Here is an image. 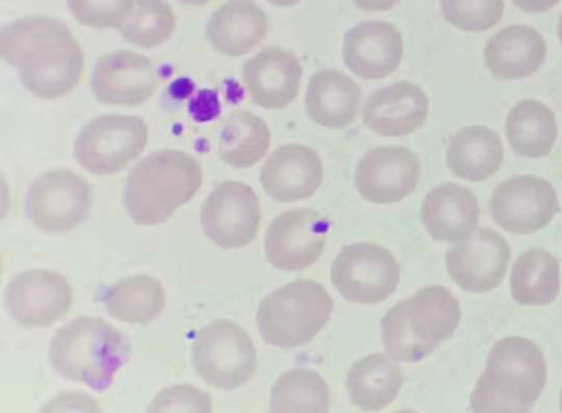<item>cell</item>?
I'll use <instances>...</instances> for the list:
<instances>
[{"instance_id":"1","label":"cell","mask_w":562,"mask_h":413,"mask_svg":"<svg viewBox=\"0 0 562 413\" xmlns=\"http://www.w3.org/2000/svg\"><path fill=\"white\" fill-rule=\"evenodd\" d=\"M0 55L18 68L22 85L43 100L67 96L83 77V51L72 32L54 18L9 23L0 34Z\"/></svg>"},{"instance_id":"2","label":"cell","mask_w":562,"mask_h":413,"mask_svg":"<svg viewBox=\"0 0 562 413\" xmlns=\"http://www.w3.org/2000/svg\"><path fill=\"white\" fill-rule=\"evenodd\" d=\"M544 354L533 341L509 336L491 348L471 394L473 413H529L547 385Z\"/></svg>"},{"instance_id":"3","label":"cell","mask_w":562,"mask_h":413,"mask_svg":"<svg viewBox=\"0 0 562 413\" xmlns=\"http://www.w3.org/2000/svg\"><path fill=\"white\" fill-rule=\"evenodd\" d=\"M49 357L53 369L64 379L103 392L131 360L132 344L121 330L101 318L81 316L57 330Z\"/></svg>"},{"instance_id":"4","label":"cell","mask_w":562,"mask_h":413,"mask_svg":"<svg viewBox=\"0 0 562 413\" xmlns=\"http://www.w3.org/2000/svg\"><path fill=\"white\" fill-rule=\"evenodd\" d=\"M202 184L201 163L190 153L158 150L138 162L128 174L124 206L136 226H158L189 204Z\"/></svg>"},{"instance_id":"5","label":"cell","mask_w":562,"mask_h":413,"mask_svg":"<svg viewBox=\"0 0 562 413\" xmlns=\"http://www.w3.org/2000/svg\"><path fill=\"white\" fill-rule=\"evenodd\" d=\"M460 300L447 288L431 286L397 302L381 321L385 352L395 362L418 363L449 340L461 322Z\"/></svg>"},{"instance_id":"6","label":"cell","mask_w":562,"mask_h":413,"mask_svg":"<svg viewBox=\"0 0 562 413\" xmlns=\"http://www.w3.org/2000/svg\"><path fill=\"white\" fill-rule=\"evenodd\" d=\"M334 300L321 283L296 279L261 301L257 328L266 344L291 349L308 344L330 322Z\"/></svg>"},{"instance_id":"7","label":"cell","mask_w":562,"mask_h":413,"mask_svg":"<svg viewBox=\"0 0 562 413\" xmlns=\"http://www.w3.org/2000/svg\"><path fill=\"white\" fill-rule=\"evenodd\" d=\"M195 372L221 391H233L251 380L257 351L239 324L218 320L199 330L193 346Z\"/></svg>"},{"instance_id":"8","label":"cell","mask_w":562,"mask_h":413,"mask_svg":"<svg viewBox=\"0 0 562 413\" xmlns=\"http://www.w3.org/2000/svg\"><path fill=\"white\" fill-rule=\"evenodd\" d=\"M148 127L135 115H103L81 129L75 158L92 174L111 175L125 170L145 150Z\"/></svg>"},{"instance_id":"9","label":"cell","mask_w":562,"mask_h":413,"mask_svg":"<svg viewBox=\"0 0 562 413\" xmlns=\"http://www.w3.org/2000/svg\"><path fill=\"white\" fill-rule=\"evenodd\" d=\"M400 280L401 266L395 256L376 243L344 246L331 266L334 287L351 303H380L391 297Z\"/></svg>"},{"instance_id":"10","label":"cell","mask_w":562,"mask_h":413,"mask_svg":"<svg viewBox=\"0 0 562 413\" xmlns=\"http://www.w3.org/2000/svg\"><path fill=\"white\" fill-rule=\"evenodd\" d=\"M91 205L92 191L83 176L68 170H54L32 183L26 214L38 229L64 233L89 218Z\"/></svg>"},{"instance_id":"11","label":"cell","mask_w":562,"mask_h":413,"mask_svg":"<svg viewBox=\"0 0 562 413\" xmlns=\"http://www.w3.org/2000/svg\"><path fill=\"white\" fill-rule=\"evenodd\" d=\"M262 209L254 188L241 182L220 183L204 200L203 231L222 250H240L260 230Z\"/></svg>"},{"instance_id":"12","label":"cell","mask_w":562,"mask_h":413,"mask_svg":"<svg viewBox=\"0 0 562 413\" xmlns=\"http://www.w3.org/2000/svg\"><path fill=\"white\" fill-rule=\"evenodd\" d=\"M488 207L497 226L514 234L542 230L561 210L553 185L535 175H518L501 183Z\"/></svg>"},{"instance_id":"13","label":"cell","mask_w":562,"mask_h":413,"mask_svg":"<svg viewBox=\"0 0 562 413\" xmlns=\"http://www.w3.org/2000/svg\"><path fill=\"white\" fill-rule=\"evenodd\" d=\"M331 221L313 209H292L278 216L265 238L269 264L280 271H301L319 261Z\"/></svg>"},{"instance_id":"14","label":"cell","mask_w":562,"mask_h":413,"mask_svg":"<svg viewBox=\"0 0 562 413\" xmlns=\"http://www.w3.org/2000/svg\"><path fill=\"white\" fill-rule=\"evenodd\" d=\"M13 320L27 328H46L72 309L74 290L65 277L49 269H31L11 280L4 295Z\"/></svg>"},{"instance_id":"15","label":"cell","mask_w":562,"mask_h":413,"mask_svg":"<svg viewBox=\"0 0 562 413\" xmlns=\"http://www.w3.org/2000/svg\"><path fill=\"white\" fill-rule=\"evenodd\" d=\"M510 256L509 244L502 234L480 228L450 248L447 253L448 273L464 291L485 294L496 289L505 279Z\"/></svg>"},{"instance_id":"16","label":"cell","mask_w":562,"mask_h":413,"mask_svg":"<svg viewBox=\"0 0 562 413\" xmlns=\"http://www.w3.org/2000/svg\"><path fill=\"white\" fill-rule=\"evenodd\" d=\"M420 161L415 152L401 146L369 150L356 171V186L361 197L374 205L402 203L419 183Z\"/></svg>"},{"instance_id":"17","label":"cell","mask_w":562,"mask_h":413,"mask_svg":"<svg viewBox=\"0 0 562 413\" xmlns=\"http://www.w3.org/2000/svg\"><path fill=\"white\" fill-rule=\"evenodd\" d=\"M159 85V74L149 58L116 50L100 58L91 78L93 96L109 105L136 107L148 101Z\"/></svg>"},{"instance_id":"18","label":"cell","mask_w":562,"mask_h":413,"mask_svg":"<svg viewBox=\"0 0 562 413\" xmlns=\"http://www.w3.org/2000/svg\"><path fill=\"white\" fill-rule=\"evenodd\" d=\"M342 56L350 72L360 79H384L403 62V35L390 22H361L345 34Z\"/></svg>"},{"instance_id":"19","label":"cell","mask_w":562,"mask_h":413,"mask_svg":"<svg viewBox=\"0 0 562 413\" xmlns=\"http://www.w3.org/2000/svg\"><path fill=\"white\" fill-rule=\"evenodd\" d=\"M243 82L259 107L284 110L299 96L302 65L294 54L280 47H267L245 62Z\"/></svg>"},{"instance_id":"20","label":"cell","mask_w":562,"mask_h":413,"mask_svg":"<svg viewBox=\"0 0 562 413\" xmlns=\"http://www.w3.org/2000/svg\"><path fill=\"white\" fill-rule=\"evenodd\" d=\"M323 180L318 152L303 145L276 149L265 162L260 179L265 193L283 204L311 198Z\"/></svg>"},{"instance_id":"21","label":"cell","mask_w":562,"mask_h":413,"mask_svg":"<svg viewBox=\"0 0 562 413\" xmlns=\"http://www.w3.org/2000/svg\"><path fill=\"white\" fill-rule=\"evenodd\" d=\"M428 112L426 92L414 82L400 81L371 94L362 121L381 137H405L425 125Z\"/></svg>"},{"instance_id":"22","label":"cell","mask_w":562,"mask_h":413,"mask_svg":"<svg viewBox=\"0 0 562 413\" xmlns=\"http://www.w3.org/2000/svg\"><path fill=\"white\" fill-rule=\"evenodd\" d=\"M480 207L470 188L443 183L430 191L420 207V220L432 240L462 242L476 229Z\"/></svg>"},{"instance_id":"23","label":"cell","mask_w":562,"mask_h":413,"mask_svg":"<svg viewBox=\"0 0 562 413\" xmlns=\"http://www.w3.org/2000/svg\"><path fill=\"white\" fill-rule=\"evenodd\" d=\"M268 30L267 14L252 0H229L211 15L206 38L218 54L239 57L259 46Z\"/></svg>"},{"instance_id":"24","label":"cell","mask_w":562,"mask_h":413,"mask_svg":"<svg viewBox=\"0 0 562 413\" xmlns=\"http://www.w3.org/2000/svg\"><path fill=\"white\" fill-rule=\"evenodd\" d=\"M548 53L543 35L530 26L513 25L499 31L485 46L484 60L501 80L529 78L541 69Z\"/></svg>"},{"instance_id":"25","label":"cell","mask_w":562,"mask_h":413,"mask_svg":"<svg viewBox=\"0 0 562 413\" xmlns=\"http://www.w3.org/2000/svg\"><path fill=\"white\" fill-rule=\"evenodd\" d=\"M362 92L357 82L336 69L311 77L306 100L310 119L325 128L342 129L357 119Z\"/></svg>"},{"instance_id":"26","label":"cell","mask_w":562,"mask_h":413,"mask_svg":"<svg viewBox=\"0 0 562 413\" xmlns=\"http://www.w3.org/2000/svg\"><path fill=\"white\" fill-rule=\"evenodd\" d=\"M403 383L400 365L383 353L369 354L351 365L346 381L351 404L366 412L389 408Z\"/></svg>"},{"instance_id":"27","label":"cell","mask_w":562,"mask_h":413,"mask_svg":"<svg viewBox=\"0 0 562 413\" xmlns=\"http://www.w3.org/2000/svg\"><path fill=\"white\" fill-rule=\"evenodd\" d=\"M505 159L501 137L486 126H468L457 133L449 145L447 162L450 171L467 182L491 179Z\"/></svg>"},{"instance_id":"28","label":"cell","mask_w":562,"mask_h":413,"mask_svg":"<svg viewBox=\"0 0 562 413\" xmlns=\"http://www.w3.org/2000/svg\"><path fill=\"white\" fill-rule=\"evenodd\" d=\"M506 136L518 156L529 159L548 157L558 138L555 114L536 100L521 101L507 116Z\"/></svg>"},{"instance_id":"29","label":"cell","mask_w":562,"mask_h":413,"mask_svg":"<svg viewBox=\"0 0 562 413\" xmlns=\"http://www.w3.org/2000/svg\"><path fill=\"white\" fill-rule=\"evenodd\" d=\"M268 125L250 112H232L218 133V156L228 167L250 169L260 162L271 147Z\"/></svg>"},{"instance_id":"30","label":"cell","mask_w":562,"mask_h":413,"mask_svg":"<svg viewBox=\"0 0 562 413\" xmlns=\"http://www.w3.org/2000/svg\"><path fill=\"white\" fill-rule=\"evenodd\" d=\"M561 276L558 259L541 248L521 254L513 265L512 297L524 306L553 303L560 292Z\"/></svg>"},{"instance_id":"31","label":"cell","mask_w":562,"mask_h":413,"mask_svg":"<svg viewBox=\"0 0 562 413\" xmlns=\"http://www.w3.org/2000/svg\"><path fill=\"white\" fill-rule=\"evenodd\" d=\"M161 283L148 275L126 277L115 283L105 295V307L116 321L148 324L157 320L166 307Z\"/></svg>"},{"instance_id":"32","label":"cell","mask_w":562,"mask_h":413,"mask_svg":"<svg viewBox=\"0 0 562 413\" xmlns=\"http://www.w3.org/2000/svg\"><path fill=\"white\" fill-rule=\"evenodd\" d=\"M330 387L308 369H291L272 388L269 413H330Z\"/></svg>"},{"instance_id":"33","label":"cell","mask_w":562,"mask_h":413,"mask_svg":"<svg viewBox=\"0 0 562 413\" xmlns=\"http://www.w3.org/2000/svg\"><path fill=\"white\" fill-rule=\"evenodd\" d=\"M176 28V15L167 0H135L121 34L124 41L144 49L167 43Z\"/></svg>"},{"instance_id":"34","label":"cell","mask_w":562,"mask_h":413,"mask_svg":"<svg viewBox=\"0 0 562 413\" xmlns=\"http://www.w3.org/2000/svg\"><path fill=\"white\" fill-rule=\"evenodd\" d=\"M450 25L468 33H484L498 25L505 13L503 0H440Z\"/></svg>"},{"instance_id":"35","label":"cell","mask_w":562,"mask_h":413,"mask_svg":"<svg viewBox=\"0 0 562 413\" xmlns=\"http://www.w3.org/2000/svg\"><path fill=\"white\" fill-rule=\"evenodd\" d=\"M135 0H67L70 13L81 25L97 28H122Z\"/></svg>"},{"instance_id":"36","label":"cell","mask_w":562,"mask_h":413,"mask_svg":"<svg viewBox=\"0 0 562 413\" xmlns=\"http://www.w3.org/2000/svg\"><path fill=\"white\" fill-rule=\"evenodd\" d=\"M146 413H213V399L192 385H176L162 389Z\"/></svg>"},{"instance_id":"37","label":"cell","mask_w":562,"mask_h":413,"mask_svg":"<svg viewBox=\"0 0 562 413\" xmlns=\"http://www.w3.org/2000/svg\"><path fill=\"white\" fill-rule=\"evenodd\" d=\"M40 413H102L99 401L90 394L65 391L55 395Z\"/></svg>"},{"instance_id":"38","label":"cell","mask_w":562,"mask_h":413,"mask_svg":"<svg viewBox=\"0 0 562 413\" xmlns=\"http://www.w3.org/2000/svg\"><path fill=\"white\" fill-rule=\"evenodd\" d=\"M191 112L199 122H207L220 112L217 93L211 90H203L191 103Z\"/></svg>"},{"instance_id":"39","label":"cell","mask_w":562,"mask_h":413,"mask_svg":"<svg viewBox=\"0 0 562 413\" xmlns=\"http://www.w3.org/2000/svg\"><path fill=\"white\" fill-rule=\"evenodd\" d=\"M513 3L525 13L540 14L557 7L560 0H513Z\"/></svg>"},{"instance_id":"40","label":"cell","mask_w":562,"mask_h":413,"mask_svg":"<svg viewBox=\"0 0 562 413\" xmlns=\"http://www.w3.org/2000/svg\"><path fill=\"white\" fill-rule=\"evenodd\" d=\"M351 2L367 13H382L400 4L402 0H351Z\"/></svg>"},{"instance_id":"41","label":"cell","mask_w":562,"mask_h":413,"mask_svg":"<svg viewBox=\"0 0 562 413\" xmlns=\"http://www.w3.org/2000/svg\"><path fill=\"white\" fill-rule=\"evenodd\" d=\"M267 2L278 8H290L300 4L302 0H267Z\"/></svg>"},{"instance_id":"42","label":"cell","mask_w":562,"mask_h":413,"mask_svg":"<svg viewBox=\"0 0 562 413\" xmlns=\"http://www.w3.org/2000/svg\"><path fill=\"white\" fill-rule=\"evenodd\" d=\"M179 2L189 7H205L211 0H179Z\"/></svg>"},{"instance_id":"43","label":"cell","mask_w":562,"mask_h":413,"mask_svg":"<svg viewBox=\"0 0 562 413\" xmlns=\"http://www.w3.org/2000/svg\"><path fill=\"white\" fill-rule=\"evenodd\" d=\"M558 35H559L560 44L562 45V14H561L560 21H559Z\"/></svg>"},{"instance_id":"44","label":"cell","mask_w":562,"mask_h":413,"mask_svg":"<svg viewBox=\"0 0 562 413\" xmlns=\"http://www.w3.org/2000/svg\"><path fill=\"white\" fill-rule=\"evenodd\" d=\"M394 413H419V412L414 411V410H403V411H396Z\"/></svg>"},{"instance_id":"45","label":"cell","mask_w":562,"mask_h":413,"mask_svg":"<svg viewBox=\"0 0 562 413\" xmlns=\"http://www.w3.org/2000/svg\"><path fill=\"white\" fill-rule=\"evenodd\" d=\"M560 411L562 413V389H561V394H560Z\"/></svg>"}]
</instances>
